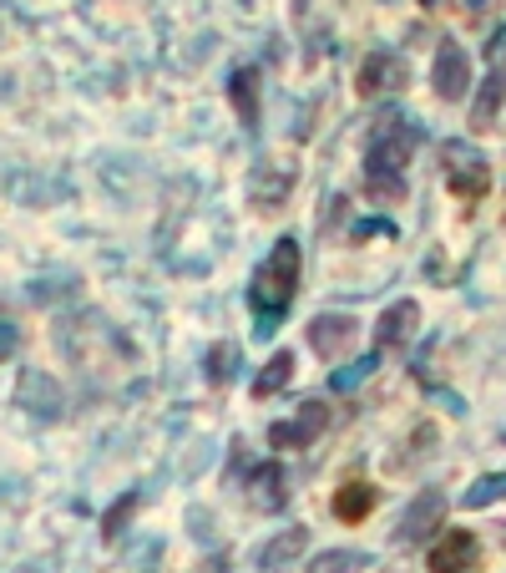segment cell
I'll use <instances>...</instances> for the list:
<instances>
[{
    "label": "cell",
    "instance_id": "1",
    "mask_svg": "<svg viewBox=\"0 0 506 573\" xmlns=\"http://www.w3.org/2000/svg\"><path fill=\"white\" fill-rule=\"evenodd\" d=\"M420 147V127L410 118H380L370 127V143H365V193L380 198V204H395L405 198V168H410V153Z\"/></svg>",
    "mask_w": 506,
    "mask_h": 573
},
{
    "label": "cell",
    "instance_id": "2",
    "mask_svg": "<svg viewBox=\"0 0 506 573\" xmlns=\"http://www.w3.org/2000/svg\"><path fill=\"white\" fill-rule=\"evenodd\" d=\"M299 269H304V259H299V244H294V239H279L274 249H269V259L254 269L248 305L259 315V336H274V325L289 315L294 294H299Z\"/></svg>",
    "mask_w": 506,
    "mask_h": 573
},
{
    "label": "cell",
    "instance_id": "3",
    "mask_svg": "<svg viewBox=\"0 0 506 573\" xmlns=\"http://www.w3.org/2000/svg\"><path fill=\"white\" fill-rule=\"evenodd\" d=\"M441 173H446V188L461 198V204H477L481 193H486V183H492V162H486V153H481L477 143H446L441 147Z\"/></svg>",
    "mask_w": 506,
    "mask_h": 573
},
{
    "label": "cell",
    "instance_id": "4",
    "mask_svg": "<svg viewBox=\"0 0 506 573\" xmlns=\"http://www.w3.org/2000/svg\"><path fill=\"white\" fill-rule=\"evenodd\" d=\"M405 76H410L405 57H395L391 46H375V51H365L360 72H355V92H360V97H385V92L405 87Z\"/></svg>",
    "mask_w": 506,
    "mask_h": 573
},
{
    "label": "cell",
    "instance_id": "5",
    "mask_svg": "<svg viewBox=\"0 0 506 573\" xmlns=\"http://www.w3.org/2000/svg\"><path fill=\"white\" fill-rule=\"evenodd\" d=\"M492 66H486V87L477 92V102H471V127H486V122H496V112H502L506 102V26L492 36Z\"/></svg>",
    "mask_w": 506,
    "mask_h": 573
},
{
    "label": "cell",
    "instance_id": "6",
    "mask_svg": "<svg viewBox=\"0 0 506 573\" xmlns=\"http://www.w3.org/2000/svg\"><path fill=\"white\" fill-rule=\"evenodd\" d=\"M324 427H330V406H324V401H304L289 422H274V427H269V441H274L279 452H299V447H309Z\"/></svg>",
    "mask_w": 506,
    "mask_h": 573
},
{
    "label": "cell",
    "instance_id": "7",
    "mask_svg": "<svg viewBox=\"0 0 506 573\" xmlns=\"http://www.w3.org/2000/svg\"><path fill=\"white\" fill-rule=\"evenodd\" d=\"M431 82H435V97H441V102H461L466 92H471V57H466V46L446 41L435 51Z\"/></svg>",
    "mask_w": 506,
    "mask_h": 573
},
{
    "label": "cell",
    "instance_id": "8",
    "mask_svg": "<svg viewBox=\"0 0 506 573\" xmlns=\"http://www.w3.org/2000/svg\"><path fill=\"white\" fill-rule=\"evenodd\" d=\"M355 340H360V320L355 315H314L309 320V351L319 361H340Z\"/></svg>",
    "mask_w": 506,
    "mask_h": 573
},
{
    "label": "cell",
    "instance_id": "9",
    "mask_svg": "<svg viewBox=\"0 0 506 573\" xmlns=\"http://www.w3.org/2000/svg\"><path fill=\"white\" fill-rule=\"evenodd\" d=\"M15 406H21V412H30L36 422H57L61 406H66V397H61L57 376H46V370H26V376H21V386H15Z\"/></svg>",
    "mask_w": 506,
    "mask_h": 573
},
{
    "label": "cell",
    "instance_id": "10",
    "mask_svg": "<svg viewBox=\"0 0 506 573\" xmlns=\"http://www.w3.org/2000/svg\"><path fill=\"white\" fill-rule=\"evenodd\" d=\"M441 517H446V492L425 487V492H420V498L400 513V523H395V538H400V544H420V538H431V533L441 528Z\"/></svg>",
    "mask_w": 506,
    "mask_h": 573
},
{
    "label": "cell",
    "instance_id": "11",
    "mask_svg": "<svg viewBox=\"0 0 506 573\" xmlns=\"http://www.w3.org/2000/svg\"><path fill=\"white\" fill-rule=\"evenodd\" d=\"M481 569V544L477 533L446 528V538L431 548V573H477Z\"/></svg>",
    "mask_w": 506,
    "mask_h": 573
},
{
    "label": "cell",
    "instance_id": "12",
    "mask_svg": "<svg viewBox=\"0 0 506 573\" xmlns=\"http://www.w3.org/2000/svg\"><path fill=\"white\" fill-rule=\"evenodd\" d=\"M248 502L259 508V513H279L284 502H289V477H284V467L279 462H259V467L248 472Z\"/></svg>",
    "mask_w": 506,
    "mask_h": 573
},
{
    "label": "cell",
    "instance_id": "13",
    "mask_svg": "<svg viewBox=\"0 0 506 573\" xmlns=\"http://www.w3.org/2000/svg\"><path fill=\"white\" fill-rule=\"evenodd\" d=\"M304 548H309V528H284V533H274V538L259 548L254 573H284V569H289V563L304 553Z\"/></svg>",
    "mask_w": 506,
    "mask_h": 573
},
{
    "label": "cell",
    "instance_id": "14",
    "mask_svg": "<svg viewBox=\"0 0 506 573\" xmlns=\"http://www.w3.org/2000/svg\"><path fill=\"white\" fill-rule=\"evenodd\" d=\"M416 325H420V305H416V300H395V305L375 320V340H380V345H405V340L416 336Z\"/></svg>",
    "mask_w": 506,
    "mask_h": 573
},
{
    "label": "cell",
    "instance_id": "15",
    "mask_svg": "<svg viewBox=\"0 0 506 573\" xmlns=\"http://www.w3.org/2000/svg\"><path fill=\"white\" fill-rule=\"evenodd\" d=\"M289 188H294V168H284V173L269 178V162H263L259 173H254V183H248V198H254L259 214H274V208L289 198Z\"/></svg>",
    "mask_w": 506,
    "mask_h": 573
},
{
    "label": "cell",
    "instance_id": "16",
    "mask_svg": "<svg viewBox=\"0 0 506 573\" xmlns=\"http://www.w3.org/2000/svg\"><path fill=\"white\" fill-rule=\"evenodd\" d=\"M375 502H380V492L370 483H345L334 492V517L340 523H365V517L375 513Z\"/></svg>",
    "mask_w": 506,
    "mask_h": 573
},
{
    "label": "cell",
    "instance_id": "17",
    "mask_svg": "<svg viewBox=\"0 0 506 573\" xmlns=\"http://www.w3.org/2000/svg\"><path fill=\"white\" fill-rule=\"evenodd\" d=\"M229 97H233V107H238L244 127H254V122H259V66H238V72L229 76Z\"/></svg>",
    "mask_w": 506,
    "mask_h": 573
},
{
    "label": "cell",
    "instance_id": "18",
    "mask_svg": "<svg viewBox=\"0 0 506 573\" xmlns=\"http://www.w3.org/2000/svg\"><path fill=\"white\" fill-rule=\"evenodd\" d=\"M238 370H244V351H238L233 340H223V345L208 351V381H213V386L238 381Z\"/></svg>",
    "mask_w": 506,
    "mask_h": 573
},
{
    "label": "cell",
    "instance_id": "19",
    "mask_svg": "<svg viewBox=\"0 0 506 573\" xmlns=\"http://www.w3.org/2000/svg\"><path fill=\"white\" fill-rule=\"evenodd\" d=\"M294 381V355L289 351H274L269 355V366H263V376L254 381V397H274L279 386Z\"/></svg>",
    "mask_w": 506,
    "mask_h": 573
},
{
    "label": "cell",
    "instance_id": "20",
    "mask_svg": "<svg viewBox=\"0 0 506 573\" xmlns=\"http://www.w3.org/2000/svg\"><path fill=\"white\" fill-rule=\"evenodd\" d=\"M370 569V553H355V548H330L309 563V573H365Z\"/></svg>",
    "mask_w": 506,
    "mask_h": 573
},
{
    "label": "cell",
    "instance_id": "21",
    "mask_svg": "<svg viewBox=\"0 0 506 573\" xmlns=\"http://www.w3.org/2000/svg\"><path fill=\"white\" fill-rule=\"evenodd\" d=\"M506 498V472H492V477H481V483H471V492H466V508H486V502H502Z\"/></svg>",
    "mask_w": 506,
    "mask_h": 573
},
{
    "label": "cell",
    "instance_id": "22",
    "mask_svg": "<svg viewBox=\"0 0 506 573\" xmlns=\"http://www.w3.org/2000/svg\"><path fill=\"white\" fill-rule=\"evenodd\" d=\"M380 366V355H365V361H355V366H345V370H340V376H334V391H355V386H360L365 381V376H370V370H375Z\"/></svg>",
    "mask_w": 506,
    "mask_h": 573
},
{
    "label": "cell",
    "instance_id": "23",
    "mask_svg": "<svg viewBox=\"0 0 506 573\" xmlns=\"http://www.w3.org/2000/svg\"><path fill=\"white\" fill-rule=\"evenodd\" d=\"M15 345H21V336H15V325H5V320H0V361H5V355H11Z\"/></svg>",
    "mask_w": 506,
    "mask_h": 573
}]
</instances>
